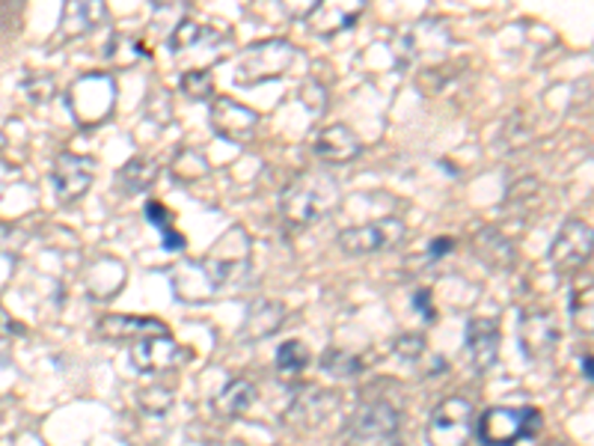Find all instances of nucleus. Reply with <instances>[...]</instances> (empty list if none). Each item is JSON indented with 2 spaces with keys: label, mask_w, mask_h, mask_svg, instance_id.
<instances>
[{
  "label": "nucleus",
  "mask_w": 594,
  "mask_h": 446,
  "mask_svg": "<svg viewBox=\"0 0 594 446\" xmlns=\"http://www.w3.org/2000/svg\"><path fill=\"white\" fill-rule=\"evenodd\" d=\"M342 200V188L325 170H303L282 188L280 212L294 227H310L315 220L327 218Z\"/></svg>",
  "instance_id": "obj_1"
},
{
  "label": "nucleus",
  "mask_w": 594,
  "mask_h": 446,
  "mask_svg": "<svg viewBox=\"0 0 594 446\" xmlns=\"http://www.w3.org/2000/svg\"><path fill=\"white\" fill-rule=\"evenodd\" d=\"M199 268L206 274L211 289H223V286H241L250 274V239L241 227H232L223 232L206 260L199 262Z\"/></svg>",
  "instance_id": "obj_2"
},
{
  "label": "nucleus",
  "mask_w": 594,
  "mask_h": 446,
  "mask_svg": "<svg viewBox=\"0 0 594 446\" xmlns=\"http://www.w3.org/2000/svg\"><path fill=\"white\" fill-rule=\"evenodd\" d=\"M544 425L538 408H487L475 435L482 441V446H514L523 437H535Z\"/></svg>",
  "instance_id": "obj_3"
},
{
  "label": "nucleus",
  "mask_w": 594,
  "mask_h": 446,
  "mask_svg": "<svg viewBox=\"0 0 594 446\" xmlns=\"http://www.w3.org/2000/svg\"><path fill=\"white\" fill-rule=\"evenodd\" d=\"M294 63V45L286 39H268V43L250 45L241 55L235 69V81L241 87H256L270 77H282L286 69Z\"/></svg>",
  "instance_id": "obj_4"
},
{
  "label": "nucleus",
  "mask_w": 594,
  "mask_h": 446,
  "mask_svg": "<svg viewBox=\"0 0 594 446\" xmlns=\"http://www.w3.org/2000/svg\"><path fill=\"white\" fill-rule=\"evenodd\" d=\"M428 446H466L473 437V405L461 396H449L434 408L428 420Z\"/></svg>",
  "instance_id": "obj_5"
},
{
  "label": "nucleus",
  "mask_w": 594,
  "mask_h": 446,
  "mask_svg": "<svg viewBox=\"0 0 594 446\" xmlns=\"http://www.w3.org/2000/svg\"><path fill=\"white\" fill-rule=\"evenodd\" d=\"M404 239V224L399 218H380L372 224H360V227L342 229L339 232V248L348 256H372V253H384L396 248Z\"/></svg>",
  "instance_id": "obj_6"
},
{
  "label": "nucleus",
  "mask_w": 594,
  "mask_h": 446,
  "mask_svg": "<svg viewBox=\"0 0 594 446\" xmlns=\"http://www.w3.org/2000/svg\"><path fill=\"white\" fill-rule=\"evenodd\" d=\"M113 98H117L113 81L108 75L93 72V75L75 81V87L69 93V105H72V113L81 125H96L113 110Z\"/></svg>",
  "instance_id": "obj_7"
},
{
  "label": "nucleus",
  "mask_w": 594,
  "mask_h": 446,
  "mask_svg": "<svg viewBox=\"0 0 594 446\" xmlns=\"http://www.w3.org/2000/svg\"><path fill=\"white\" fill-rule=\"evenodd\" d=\"M592 227L580 218L565 220L562 229L556 232L550 244V262L556 272H580L589 256H592Z\"/></svg>",
  "instance_id": "obj_8"
},
{
  "label": "nucleus",
  "mask_w": 594,
  "mask_h": 446,
  "mask_svg": "<svg viewBox=\"0 0 594 446\" xmlns=\"http://www.w3.org/2000/svg\"><path fill=\"white\" fill-rule=\"evenodd\" d=\"M208 122H211L217 137L235 143V146H247L256 134V125H259V113L235 101V98H215L211 110H208Z\"/></svg>",
  "instance_id": "obj_9"
},
{
  "label": "nucleus",
  "mask_w": 594,
  "mask_h": 446,
  "mask_svg": "<svg viewBox=\"0 0 594 446\" xmlns=\"http://www.w3.org/2000/svg\"><path fill=\"white\" fill-rule=\"evenodd\" d=\"M399 429V411L387 402L363 405L348 429V441L354 446H380Z\"/></svg>",
  "instance_id": "obj_10"
},
{
  "label": "nucleus",
  "mask_w": 594,
  "mask_h": 446,
  "mask_svg": "<svg viewBox=\"0 0 594 446\" xmlns=\"http://www.w3.org/2000/svg\"><path fill=\"white\" fill-rule=\"evenodd\" d=\"M520 349L526 358H544V354H550L556 346H559V339H562V327L556 322L553 313L547 310H532L526 316L520 318Z\"/></svg>",
  "instance_id": "obj_11"
},
{
  "label": "nucleus",
  "mask_w": 594,
  "mask_h": 446,
  "mask_svg": "<svg viewBox=\"0 0 594 446\" xmlns=\"http://www.w3.org/2000/svg\"><path fill=\"white\" fill-rule=\"evenodd\" d=\"M96 179V170H93V161L89 158H81V155L60 153V158L54 161V191L60 203H75L81 196L87 194L89 185Z\"/></svg>",
  "instance_id": "obj_12"
},
{
  "label": "nucleus",
  "mask_w": 594,
  "mask_h": 446,
  "mask_svg": "<svg viewBox=\"0 0 594 446\" xmlns=\"http://www.w3.org/2000/svg\"><path fill=\"white\" fill-rule=\"evenodd\" d=\"M131 363L134 370L146 372V375H161V372L173 370L182 363V349L175 346L170 334L163 337H143L131 342Z\"/></svg>",
  "instance_id": "obj_13"
},
{
  "label": "nucleus",
  "mask_w": 594,
  "mask_h": 446,
  "mask_svg": "<svg viewBox=\"0 0 594 446\" xmlns=\"http://www.w3.org/2000/svg\"><path fill=\"white\" fill-rule=\"evenodd\" d=\"M313 153L327 164H348L363 155V141L348 125H327L315 134Z\"/></svg>",
  "instance_id": "obj_14"
},
{
  "label": "nucleus",
  "mask_w": 594,
  "mask_h": 446,
  "mask_svg": "<svg viewBox=\"0 0 594 446\" xmlns=\"http://www.w3.org/2000/svg\"><path fill=\"white\" fill-rule=\"evenodd\" d=\"M466 354L478 372H487L499 358V325L497 318H470L466 325Z\"/></svg>",
  "instance_id": "obj_15"
},
{
  "label": "nucleus",
  "mask_w": 594,
  "mask_h": 446,
  "mask_svg": "<svg viewBox=\"0 0 594 446\" xmlns=\"http://www.w3.org/2000/svg\"><path fill=\"white\" fill-rule=\"evenodd\" d=\"M105 22H108L105 3H98V0L77 3V0H72V3H65L63 15H60V36H63V39H75V36L93 33Z\"/></svg>",
  "instance_id": "obj_16"
},
{
  "label": "nucleus",
  "mask_w": 594,
  "mask_h": 446,
  "mask_svg": "<svg viewBox=\"0 0 594 446\" xmlns=\"http://www.w3.org/2000/svg\"><path fill=\"white\" fill-rule=\"evenodd\" d=\"M360 15H363V0H354L351 7H346V3H315L303 22L310 24L315 33L330 36V33L348 31Z\"/></svg>",
  "instance_id": "obj_17"
},
{
  "label": "nucleus",
  "mask_w": 594,
  "mask_h": 446,
  "mask_svg": "<svg viewBox=\"0 0 594 446\" xmlns=\"http://www.w3.org/2000/svg\"><path fill=\"white\" fill-rule=\"evenodd\" d=\"M163 337L170 327L158 318H137V316H105L98 322V337L101 339H131L137 342L143 337Z\"/></svg>",
  "instance_id": "obj_18"
},
{
  "label": "nucleus",
  "mask_w": 594,
  "mask_h": 446,
  "mask_svg": "<svg viewBox=\"0 0 594 446\" xmlns=\"http://www.w3.org/2000/svg\"><path fill=\"white\" fill-rule=\"evenodd\" d=\"M286 322V306L280 301H256L250 306L247 316H244V325H241V337L244 339H268L274 337L277 330Z\"/></svg>",
  "instance_id": "obj_19"
},
{
  "label": "nucleus",
  "mask_w": 594,
  "mask_h": 446,
  "mask_svg": "<svg viewBox=\"0 0 594 446\" xmlns=\"http://www.w3.org/2000/svg\"><path fill=\"white\" fill-rule=\"evenodd\" d=\"M256 396H259L256 384L247 382V378H235V382H229L223 390L217 393L215 408L223 417H241L253 408Z\"/></svg>",
  "instance_id": "obj_20"
},
{
  "label": "nucleus",
  "mask_w": 594,
  "mask_h": 446,
  "mask_svg": "<svg viewBox=\"0 0 594 446\" xmlns=\"http://www.w3.org/2000/svg\"><path fill=\"white\" fill-rule=\"evenodd\" d=\"M155 179H158V164L151 161V158H131L122 170H119V182L122 188L129 191V194H143V191H149L155 185Z\"/></svg>",
  "instance_id": "obj_21"
},
{
  "label": "nucleus",
  "mask_w": 594,
  "mask_h": 446,
  "mask_svg": "<svg viewBox=\"0 0 594 446\" xmlns=\"http://www.w3.org/2000/svg\"><path fill=\"white\" fill-rule=\"evenodd\" d=\"M146 218H149L151 227H158V232H161L163 251H182L184 236L173 229V215L167 212V206H163V203H158V200H149V203H146Z\"/></svg>",
  "instance_id": "obj_22"
},
{
  "label": "nucleus",
  "mask_w": 594,
  "mask_h": 446,
  "mask_svg": "<svg viewBox=\"0 0 594 446\" xmlns=\"http://www.w3.org/2000/svg\"><path fill=\"white\" fill-rule=\"evenodd\" d=\"M592 310H594V292L592 277H585V286H573L571 292V316L580 330L592 334Z\"/></svg>",
  "instance_id": "obj_23"
},
{
  "label": "nucleus",
  "mask_w": 594,
  "mask_h": 446,
  "mask_svg": "<svg viewBox=\"0 0 594 446\" xmlns=\"http://www.w3.org/2000/svg\"><path fill=\"white\" fill-rule=\"evenodd\" d=\"M306 363H310V349L303 342H298V339L282 342L280 351H277V370L282 375H298V372L306 370Z\"/></svg>",
  "instance_id": "obj_24"
},
{
  "label": "nucleus",
  "mask_w": 594,
  "mask_h": 446,
  "mask_svg": "<svg viewBox=\"0 0 594 446\" xmlns=\"http://www.w3.org/2000/svg\"><path fill=\"white\" fill-rule=\"evenodd\" d=\"M322 366H325V372H330L334 378H351V375H356V372L363 370V363H360L356 354L339 349L327 351L325 360H322Z\"/></svg>",
  "instance_id": "obj_25"
},
{
  "label": "nucleus",
  "mask_w": 594,
  "mask_h": 446,
  "mask_svg": "<svg viewBox=\"0 0 594 446\" xmlns=\"http://www.w3.org/2000/svg\"><path fill=\"white\" fill-rule=\"evenodd\" d=\"M179 87H182V93L191 98V101H203V98H208L215 93V81L208 75V69H194V72H184Z\"/></svg>",
  "instance_id": "obj_26"
},
{
  "label": "nucleus",
  "mask_w": 594,
  "mask_h": 446,
  "mask_svg": "<svg viewBox=\"0 0 594 446\" xmlns=\"http://www.w3.org/2000/svg\"><path fill=\"white\" fill-rule=\"evenodd\" d=\"M173 170L179 179H184V182H191V179H199V176L208 173V164L203 155L196 153V149H184L179 158H175Z\"/></svg>",
  "instance_id": "obj_27"
},
{
  "label": "nucleus",
  "mask_w": 594,
  "mask_h": 446,
  "mask_svg": "<svg viewBox=\"0 0 594 446\" xmlns=\"http://www.w3.org/2000/svg\"><path fill=\"white\" fill-rule=\"evenodd\" d=\"M206 36V31L199 27V24L194 22H182V24H175L173 27V36H170V48H173L175 55L179 51H187L191 45H196L199 39Z\"/></svg>",
  "instance_id": "obj_28"
},
{
  "label": "nucleus",
  "mask_w": 594,
  "mask_h": 446,
  "mask_svg": "<svg viewBox=\"0 0 594 446\" xmlns=\"http://www.w3.org/2000/svg\"><path fill=\"white\" fill-rule=\"evenodd\" d=\"M392 351L399 354L401 360H420L422 354H425V339L420 337V334H404V337L396 339V346H392Z\"/></svg>",
  "instance_id": "obj_29"
},
{
  "label": "nucleus",
  "mask_w": 594,
  "mask_h": 446,
  "mask_svg": "<svg viewBox=\"0 0 594 446\" xmlns=\"http://www.w3.org/2000/svg\"><path fill=\"white\" fill-rule=\"evenodd\" d=\"M413 306L420 310L425 322H434V310H432V292L428 289H420V292L413 294Z\"/></svg>",
  "instance_id": "obj_30"
},
{
  "label": "nucleus",
  "mask_w": 594,
  "mask_h": 446,
  "mask_svg": "<svg viewBox=\"0 0 594 446\" xmlns=\"http://www.w3.org/2000/svg\"><path fill=\"white\" fill-rule=\"evenodd\" d=\"M452 251V239H434L432 256H444V253Z\"/></svg>",
  "instance_id": "obj_31"
},
{
  "label": "nucleus",
  "mask_w": 594,
  "mask_h": 446,
  "mask_svg": "<svg viewBox=\"0 0 594 446\" xmlns=\"http://www.w3.org/2000/svg\"><path fill=\"white\" fill-rule=\"evenodd\" d=\"M583 375H585V382H594V370H592V358L585 354L583 358Z\"/></svg>",
  "instance_id": "obj_32"
}]
</instances>
